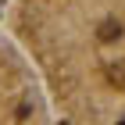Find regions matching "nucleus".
Returning a JSON list of instances; mask_svg holds the SVG:
<instances>
[{"mask_svg": "<svg viewBox=\"0 0 125 125\" xmlns=\"http://www.w3.org/2000/svg\"><path fill=\"white\" fill-rule=\"evenodd\" d=\"M118 125H125V122H118Z\"/></svg>", "mask_w": 125, "mask_h": 125, "instance_id": "obj_1", "label": "nucleus"}]
</instances>
